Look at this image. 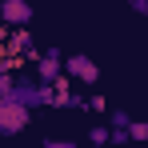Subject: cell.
<instances>
[{
    "mask_svg": "<svg viewBox=\"0 0 148 148\" xmlns=\"http://www.w3.org/2000/svg\"><path fill=\"white\" fill-rule=\"evenodd\" d=\"M28 128V108L16 104L12 96H0V136H16Z\"/></svg>",
    "mask_w": 148,
    "mask_h": 148,
    "instance_id": "6da1fadb",
    "label": "cell"
},
{
    "mask_svg": "<svg viewBox=\"0 0 148 148\" xmlns=\"http://www.w3.org/2000/svg\"><path fill=\"white\" fill-rule=\"evenodd\" d=\"M0 20L8 28H24L32 20V4L28 0H0Z\"/></svg>",
    "mask_w": 148,
    "mask_h": 148,
    "instance_id": "7a4b0ae2",
    "label": "cell"
},
{
    "mask_svg": "<svg viewBox=\"0 0 148 148\" xmlns=\"http://www.w3.org/2000/svg\"><path fill=\"white\" fill-rule=\"evenodd\" d=\"M64 76H76L84 84H96L100 68H96V60H88V56H64Z\"/></svg>",
    "mask_w": 148,
    "mask_h": 148,
    "instance_id": "3957f363",
    "label": "cell"
},
{
    "mask_svg": "<svg viewBox=\"0 0 148 148\" xmlns=\"http://www.w3.org/2000/svg\"><path fill=\"white\" fill-rule=\"evenodd\" d=\"M36 72H40V80H44V84H52L56 76L64 72V56H60L56 48H48L44 56H36Z\"/></svg>",
    "mask_w": 148,
    "mask_h": 148,
    "instance_id": "277c9868",
    "label": "cell"
},
{
    "mask_svg": "<svg viewBox=\"0 0 148 148\" xmlns=\"http://www.w3.org/2000/svg\"><path fill=\"white\" fill-rule=\"evenodd\" d=\"M88 140H92V144H108V140H112V132H108V128H104V124H96V128H88Z\"/></svg>",
    "mask_w": 148,
    "mask_h": 148,
    "instance_id": "5b68a950",
    "label": "cell"
},
{
    "mask_svg": "<svg viewBox=\"0 0 148 148\" xmlns=\"http://www.w3.org/2000/svg\"><path fill=\"white\" fill-rule=\"evenodd\" d=\"M128 140H148V120H132L128 124Z\"/></svg>",
    "mask_w": 148,
    "mask_h": 148,
    "instance_id": "8992f818",
    "label": "cell"
},
{
    "mask_svg": "<svg viewBox=\"0 0 148 148\" xmlns=\"http://www.w3.org/2000/svg\"><path fill=\"white\" fill-rule=\"evenodd\" d=\"M8 92H12V72L0 68V96H8Z\"/></svg>",
    "mask_w": 148,
    "mask_h": 148,
    "instance_id": "52a82bcc",
    "label": "cell"
},
{
    "mask_svg": "<svg viewBox=\"0 0 148 148\" xmlns=\"http://www.w3.org/2000/svg\"><path fill=\"white\" fill-rule=\"evenodd\" d=\"M128 124H132V116H128L124 108H120V112H112V128H128Z\"/></svg>",
    "mask_w": 148,
    "mask_h": 148,
    "instance_id": "ba28073f",
    "label": "cell"
},
{
    "mask_svg": "<svg viewBox=\"0 0 148 148\" xmlns=\"http://www.w3.org/2000/svg\"><path fill=\"white\" fill-rule=\"evenodd\" d=\"M84 108H92V112H104V96H88V100H84Z\"/></svg>",
    "mask_w": 148,
    "mask_h": 148,
    "instance_id": "9c48e42d",
    "label": "cell"
},
{
    "mask_svg": "<svg viewBox=\"0 0 148 148\" xmlns=\"http://www.w3.org/2000/svg\"><path fill=\"white\" fill-rule=\"evenodd\" d=\"M44 148H76V144H68V140H44Z\"/></svg>",
    "mask_w": 148,
    "mask_h": 148,
    "instance_id": "30bf717a",
    "label": "cell"
}]
</instances>
